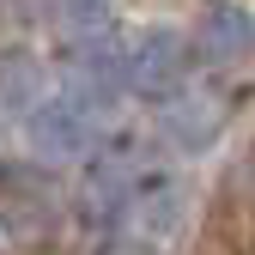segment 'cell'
<instances>
[{"label":"cell","instance_id":"cell-5","mask_svg":"<svg viewBox=\"0 0 255 255\" xmlns=\"http://www.w3.org/2000/svg\"><path fill=\"white\" fill-rule=\"evenodd\" d=\"M37 91H43V67L30 55H6L0 61V98L6 104H30Z\"/></svg>","mask_w":255,"mask_h":255},{"label":"cell","instance_id":"cell-1","mask_svg":"<svg viewBox=\"0 0 255 255\" xmlns=\"http://www.w3.org/2000/svg\"><path fill=\"white\" fill-rule=\"evenodd\" d=\"M182 73H188V43L170 37V30H146L122 61V79L134 91H146V98H170L182 85Z\"/></svg>","mask_w":255,"mask_h":255},{"label":"cell","instance_id":"cell-7","mask_svg":"<svg viewBox=\"0 0 255 255\" xmlns=\"http://www.w3.org/2000/svg\"><path fill=\"white\" fill-rule=\"evenodd\" d=\"M140 213H146V225H152V231H164V225H176V219H182V201L170 195V188H152V201H146Z\"/></svg>","mask_w":255,"mask_h":255},{"label":"cell","instance_id":"cell-4","mask_svg":"<svg viewBox=\"0 0 255 255\" xmlns=\"http://www.w3.org/2000/svg\"><path fill=\"white\" fill-rule=\"evenodd\" d=\"M213 128H219V104H207V98H176L164 110V134L176 146H188V152H201L213 140Z\"/></svg>","mask_w":255,"mask_h":255},{"label":"cell","instance_id":"cell-3","mask_svg":"<svg viewBox=\"0 0 255 255\" xmlns=\"http://www.w3.org/2000/svg\"><path fill=\"white\" fill-rule=\"evenodd\" d=\"M30 134H37V146H43L49 158H67V152H79V146L91 140V122H85V110H79V98H73V104H49V110H37Z\"/></svg>","mask_w":255,"mask_h":255},{"label":"cell","instance_id":"cell-6","mask_svg":"<svg viewBox=\"0 0 255 255\" xmlns=\"http://www.w3.org/2000/svg\"><path fill=\"white\" fill-rule=\"evenodd\" d=\"M61 24H67L79 43L104 37V24H110V0H61Z\"/></svg>","mask_w":255,"mask_h":255},{"label":"cell","instance_id":"cell-2","mask_svg":"<svg viewBox=\"0 0 255 255\" xmlns=\"http://www.w3.org/2000/svg\"><path fill=\"white\" fill-rule=\"evenodd\" d=\"M195 49L207 61H243L255 49V18L243 6H231V0H219V6H207L201 24H195Z\"/></svg>","mask_w":255,"mask_h":255}]
</instances>
